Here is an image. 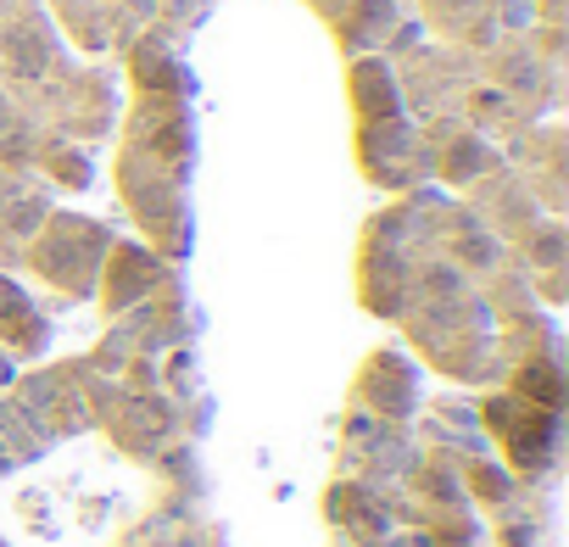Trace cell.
<instances>
[{
    "label": "cell",
    "mask_w": 569,
    "mask_h": 547,
    "mask_svg": "<svg viewBox=\"0 0 569 547\" xmlns=\"http://www.w3.org/2000/svg\"><path fill=\"white\" fill-rule=\"evenodd\" d=\"M391 23H397V7H391V0H347L341 34H347L352 46H375V40L391 34Z\"/></svg>",
    "instance_id": "cell-1"
},
{
    "label": "cell",
    "mask_w": 569,
    "mask_h": 547,
    "mask_svg": "<svg viewBox=\"0 0 569 547\" xmlns=\"http://www.w3.org/2000/svg\"><path fill=\"white\" fill-rule=\"evenodd\" d=\"M519 397H525V402H541V408L552 414V408L563 402V386H558V375H552L547 364H530V369L519 375Z\"/></svg>",
    "instance_id": "cell-2"
},
{
    "label": "cell",
    "mask_w": 569,
    "mask_h": 547,
    "mask_svg": "<svg viewBox=\"0 0 569 547\" xmlns=\"http://www.w3.org/2000/svg\"><path fill=\"white\" fill-rule=\"evenodd\" d=\"M12 68L18 73H40L46 68V34L34 23H18L12 29Z\"/></svg>",
    "instance_id": "cell-3"
},
{
    "label": "cell",
    "mask_w": 569,
    "mask_h": 547,
    "mask_svg": "<svg viewBox=\"0 0 569 547\" xmlns=\"http://www.w3.org/2000/svg\"><path fill=\"white\" fill-rule=\"evenodd\" d=\"M319 7H347V0H319Z\"/></svg>",
    "instance_id": "cell-4"
}]
</instances>
